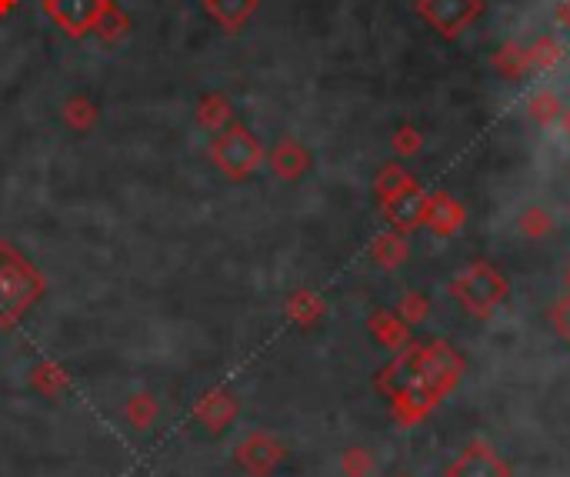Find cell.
<instances>
[{
  "mask_svg": "<svg viewBox=\"0 0 570 477\" xmlns=\"http://www.w3.org/2000/svg\"><path fill=\"white\" fill-rule=\"evenodd\" d=\"M210 157H214V164L230 181H247V177L264 164V144H260L244 124H230L227 131H220L214 137Z\"/></svg>",
  "mask_w": 570,
  "mask_h": 477,
  "instance_id": "obj_4",
  "label": "cell"
},
{
  "mask_svg": "<svg viewBox=\"0 0 570 477\" xmlns=\"http://www.w3.org/2000/svg\"><path fill=\"white\" fill-rule=\"evenodd\" d=\"M507 294H510L507 277L487 261H474L464 274H457L454 281H450V297H454L470 317H477V321L494 317L497 307L507 301Z\"/></svg>",
  "mask_w": 570,
  "mask_h": 477,
  "instance_id": "obj_3",
  "label": "cell"
},
{
  "mask_svg": "<svg viewBox=\"0 0 570 477\" xmlns=\"http://www.w3.org/2000/svg\"><path fill=\"white\" fill-rule=\"evenodd\" d=\"M564 131H567V137H570V111L564 114Z\"/></svg>",
  "mask_w": 570,
  "mask_h": 477,
  "instance_id": "obj_30",
  "label": "cell"
},
{
  "mask_svg": "<svg viewBox=\"0 0 570 477\" xmlns=\"http://www.w3.org/2000/svg\"><path fill=\"white\" fill-rule=\"evenodd\" d=\"M550 321H554V331L570 344V291H567V297H560V301L554 304V311H550Z\"/></svg>",
  "mask_w": 570,
  "mask_h": 477,
  "instance_id": "obj_28",
  "label": "cell"
},
{
  "mask_svg": "<svg viewBox=\"0 0 570 477\" xmlns=\"http://www.w3.org/2000/svg\"><path fill=\"white\" fill-rule=\"evenodd\" d=\"M390 147H394L397 157H414L424 151V134H420L417 127L404 124V127H397L394 137H390Z\"/></svg>",
  "mask_w": 570,
  "mask_h": 477,
  "instance_id": "obj_24",
  "label": "cell"
},
{
  "mask_svg": "<svg viewBox=\"0 0 570 477\" xmlns=\"http://www.w3.org/2000/svg\"><path fill=\"white\" fill-rule=\"evenodd\" d=\"M564 61V47H560L554 37H540L534 47H527V64L530 71H550Z\"/></svg>",
  "mask_w": 570,
  "mask_h": 477,
  "instance_id": "obj_18",
  "label": "cell"
},
{
  "mask_svg": "<svg viewBox=\"0 0 570 477\" xmlns=\"http://www.w3.org/2000/svg\"><path fill=\"white\" fill-rule=\"evenodd\" d=\"M110 0H44V11L50 14L60 31L70 37H84L104 21Z\"/></svg>",
  "mask_w": 570,
  "mask_h": 477,
  "instance_id": "obj_6",
  "label": "cell"
},
{
  "mask_svg": "<svg viewBox=\"0 0 570 477\" xmlns=\"http://www.w3.org/2000/svg\"><path fill=\"white\" fill-rule=\"evenodd\" d=\"M237 464L244 467L247 474H254V477H267V474H274L280 464H284V444L277 441V437H270L264 431H254V434H247L244 441L237 444Z\"/></svg>",
  "mask_w": 570,
  "mask_h": 477,
  "instance_id": "obj_8",
  "label": "cell"
},
{
  "mask_svg": "<svg viewBox=\"0 0 570 477\" xmlns=\"http://www.w3.org/2000/svg\"><path fill=\"white\" fill-rule=\"evenodd\" d=\"M397 477H407V474H397Z\"/></svg>",
  "mask_w": 570,
  "mask_h": 477,
  "instance_id": "obj_32",
  "label": "cell"
},
{
  "mask_svg": "<svg viewBox=\"0 0 570 477\" xmlns=\"http://www.w3.org/2000/svg\"><path fill=\"white\" fill-rule=\"evenodd\" d=\"M220 117H230V104H227L220 94L204 97V107H200V124H204V127H214V131H220Z\"/></svg>",
  "mask_w": 570,
  "mask_h": 477,
  "instance_id": "obj_26",
  "label": "cell"
},
{
  "mask_svg": "<svg viewBox=\"0 0 570 477\" xmlns=\"http://www.w3.org/2000/svg\"><path fill=\"white\" fill-rule=\"evenodd\" d=\"M407 254H410L407 234H400V231L377 234L374 244H370V261L377 267H384V271H397V267L407 261Z\"/></svg>",
  "mask_w": 570,
  "mask_h": 477,
  "instance_id": "obj_13",
  "label": "cell"
},
{
  "mask_svg": "<svg viewBox=\"0 0 570 477\" xmlns=\"http://www.w3.org/2000/svg\"><path fill=\"white\" fill-rule=\"evenodd\" d=\"M554 231V217H550L544 207H527L524 214H520V234L530 237V241H540V237H547Z\"/></svg>",
  "mask_w": 570,
  "mask_h": 477,
  "instance_id": "obj_23",
  "label": "cell"
},
{
  "mask_svg": "<svg viewBox=\"0 0 570 477\" xmlns=\"http://www.w3.org/2000/svg\"><path fill=\"white\" fill-rule=\"evenodd\" d=\"M414 181L404 167L400 164H387V167H380V174H377V181H374V194H377V201L384 204L387 197H394L397 191H404V187Z\"/></svg>",
  "mask_w": 570,
  "mask_h": 477,
  "instance_id": "obj_19",
  "label": "cell"
},
{
  "mask_svg": "<svg viewBox=\"0 0 570 477\" xmlns=\"http://www.w3.org/2000/svg\"><path fill=\"white\" fill-rule=\"evenodd\" d=\"M444 477H514V471L484 437H477L447 464Z\"/></svg>",
  "mask_w": 570,
  "mask_h": 477,
  "instance_id": "obj_7",
  "label": "cell"
},
{
  "mask_svg": "<svg viewBox=\"0 0 570 477\" xmlns=\"http://www.w3.org/2000/svg\"><path fill=\"white\" fill-rule=\"evenodd\" d=\"M34 384L44 394H54V391H60V387H64V371H60V367H54V364H40L37 371H34Z\"/></svg>",
  "mask_w": 570,
  "mask_h": 477,
  "instance_id": "obj_27",
  "label": "cell"
},
{
  "mask_svg": "<svg viewBox=\"0 0 570 477\" xmlns=\"http://www.w3.org/2000/svg\"><path fill=\"white\" fill-rule=\"evenodd\" d=\"M154 414H157V404H154V397H150V394H134V397L127 401L130 424L140 427V431H144V427L154 421Z\"/></svg>",
  "mask_w": 570,
  "mask_h": 477,
  "instance_id": "obj_25",
  "label": "cell"
},
{
  "mask_svg": "<svg viewBox=\"0 0 570 477\" xmlns=\"http://www.w3.org/2000/svg\"><path fill=\"white\" fill-rule=\"evenodd\" d=\"M527 111H530V117H534L537 124H554L560 114H564V107H560V101H557V94H550V91H537L534 97H530L527 101Z\"/></svg>",
  "mask_w": 570,
  "mask_h": 477,
  "instance_id": "obj_21",
  "label": "cell"
},
{
  "mask_svg": "<svg viewBox=\"0 0 570 477\" xmlns=\"http://www.w3.org/2000/svg\"><path fill=\"white\" fill-rule=\"evenodd\" d=\"M324 311H327L324 301H320L317 294H310V291H297V294L287 301V314L294 317L297 324H304V327H307V324H317L320 317H324Z\"/></svg>",
  "mask_w": 570,
  "mask_h": 477,
  "instance_id": "obj_17",
  "label": "cell"
},
{
  "mask_svg": "<svg viewBox=\"0 0 570 477\" xmlns=\"http://www.w3.org/2000/svg\"><path fill=\"white\" fill-rule=\"evenodd\" d=\"M367 327L370 334H374V341L380 347H387V351H400V347L410 344V327L400 321L397 311H374Z\"/></svg>",
  "mask_w": 570,
  "mask_h": 477,
  "instance_id": "obj_11",
  "label": "cell"
},
{
  "mask_svg": "<svg viewBox=\"0 0 570 477\" xmlns=\"http://www.w3.org/2000/svg\"><path fill=\"white\" fill-rule=\"evenodd\" d=\"M564 281H567V291H570V267H567V274H564Z\"/></svg>",
  "mask_w": 570,
  "mask_h": 477,
  "instance_id": "obj_31",
  "label": "cell"
},
{
  "mask_svg": "<svg viewBox=\"0 0 570 477\" xmlns=\"http://www.w3.org/2000/svg\"><path fill=\"white\" fill-rule=\"evenodd\" d=\"M270 167H274L280 181H297V177H304L310 171V154L297 141H280L270 151Z\"/></svg>",
  "mask_w": 570,
  "mask_h": 477,
  "instance_id": "obj_12",
  "label": "cell"
},
{
  "mask_svg": "<svg viewBox=\"0 0 570 477\" xmlns=\"http://www.w3.org/2000/svg\"><path fill=\"white\" fill-rule=\"evenodd\" d=\"M560 24H564V27H567V31H570V0H567V4H564V7H560Z\"/></svg>",
  "mask_w": 570,
  "mask_h": 477,
  "instance_id": "obj_29",
  "label": "cell"
},
{
  "mask_svg": "<svg viewBox=\"0 0 570 477\" xmlns=\"http://www.w3.org/2000/svg\"><path fill=\"white\" fill-rule=\"evenodd\" d=\"M427 314H430V301H427V294H420V291H407L404 297H400V304H397V317L404 321L407 327H414L420 321H427Z\"/></svg>",
  "mask_w": 570,
  "mask_h": 477,
  "instance_id": "obj_22",
  "label": "cell"
},
{
  "mask_svg": "<svg viewBox=\"0 0 570 477\" xmlns=\"http://www.w3.org/2000/svg\"><path fill=\"white\" fill-rule=\"evenodd\" d=\"M464 224H467V207L460 204L454 194H447V191L427 194L424 227H427L430 234H437V237H454Z\"/></svg>",
  "mask_w": 570,
  "mask_h": 477,
  "instance_id": "obj_10",
  "label": "cell"
},
{
  "mask_svg": "<svg viewBox=\"0 0 570 477\" xmlns=\"http://www.w3.org/2000/svg\"><path fill=\"white\" fill-rule=\"evenodd\" d=\"M204 7L224 31H240L254 17L257 0H204Z\"/></svg>",
  "mask_w": 570,
  "mask_h": 477,
  "instance_id": "obj_14",
  "label": "cell"
},
{
  "mask_svg": "<svg viewBox=\"0 0 570 477\" xmlns=\"http://www.w3.org/2000/svg\"><path fill=\"white\" fill-rule=\"evenodd\" d=\"M494 71L504 74L507 81H517L520 74L530 71V64H527V47L504 44V47H500V51L494 54Z\"/></svg>",
  "mask_w": 570,
  "mask_h": 477,
  "instance_id": "obj_16",
  "label": "cell"
},
{
  "mask_svg": "<svg viewBox=\"0 0 570 477\" xmlns=\"http://www.w3.org/2000/svg\"><path fill=\"white\" fill-rule=\"evenodd\" d=\"M197 417L210 427V431H224V427L237 417V401L224 391L204 394L197 404Z\"/></svg>",
  "mask_w": 570,
  "mask_h": 477,
  "instance_id": "obj_15",
  "label": "cell"
},
{
  "mask_svg": "<svg viewBox=\"0 0 570 477\" xmlns=\"http://www.w3.org/2000/svg\"><path fill=\"white\" fill-rule=\"evenodd\" d=\"M464 377V357L447 341H410L377 374V391L387 397L390 417L414 427L454 391Z\"/></svg>",
  "mask_w": 570,
  "mask_h": 477,
  "instance_id": "obj_1",
  "label": "cell"
},
{
  "mask_svg": "<svg viewBox=\"0 0 570 477\" xmlns=\"http://www.w3.org/2000/svg\"><path fill=\"white\" fill-rule=\"evenodd\" d=\"M44 294V277L17 251L14 244L0 241V327H17L30 307Z\"/></svg>",
  "mask_w": 570,
  "mask_h": 477,
  "instance_id": "obj_2",
  "label": "cell"
},
{
  "mask_svg": "<svg viewBox=\"0 0 570 477\" xmlns=\"http://www.w3.org/2000/svg\"><path fill=\"white\" fill-rule=\"evenodd\" d=\"M380 211H384L387 224L394 227V231L410 234V231H417V227H424L427 191L417 181H410L404 191H397L394 197H387V201L380 204Z\"/></svg>",
  "mask_w": 570,
  "mask_h": 477,
  "instance_id": "obj_9",
  "label": "cell"
},
{
  "mask_svg": "<svg viewBox=\"0 0 570 477\" xmlns=\"http://www.w3.org/2000/svg\"><path fill=\"white\" fill-rule=\"evenodd\" d=\"M417 14L424 17L430 31L454 41L484 14V0H417Z\"/></svg>",
  "mask_w": 570,
  "mask_h": 477,
  "instance_id": "obj_5",
  "label": "cell"
},
{
  "mask_svg": "<svg viewBox=\"0 0 570 477\" xmlns=\"http://www.w3.org/2000/svg\"><path fill=\"white\" fill-rule=\"evenodd\" d=\"M340 471H344V477H370L377 471V461L367 447H347L340 454Z\"/></svg>",
  "mask_w": 570,
  "mask_h": 477,
  "instance_id": "obj_20",
  "label": "cell"
}]
</instances>
